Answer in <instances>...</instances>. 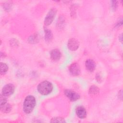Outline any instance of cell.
<instances>
[{"mask_svg": "<svg viewBox=\"0 0 123 123\" xmlns=\"http://www.w3.org/2000/svg\"><path fill=\"white\" fill-rule=\"evenodd\" d=\"M36 105V99L33 96H28L26 97L24 102L23 110L26 113H30L33 110Z\"/></svg>", "mask_w": 123, "mask_h": 123, "instance_id": "1", "label": "cell"}, {"mask_svg": "<svg viewBox=\"0 0 123 123\" xmlns=\"http://www.w3.org/2000/svg\"><path fill=\"white\" fill-rule=\"evenodd\" d=\"M52 84L48 81H44L41 82L37 86L38 92L43 95L49 94L52 91Z\"/></svg>", "mask_w": 123, "mask_h": 123, "instance_id": "2", "label": "cell"}, {"mask_svg": "<svg viewBox=\"0 0 123 123\" xmlns=\"http://www.w3.org/2000/svg\"><path fill=\"white\" fill-rule=\"evenodd\" d=\"M56 13V10L55 9H51L46 16L44 23L46 25H49L52 22L55 16Z\"/></svg>", "mask_w": 123, "mask_h": 123, "instance_id": "3", "label": "cell"}, {"mask_svg": "<svg viewBox=\"0 0 123 123\" xmlns=\"http://www.w3.org/2000/svg\"><path fill=\"white\" fill-rule=\"evenodd\" d=\"M14 91V86L12 84H8L5 85L2 89V94L7 97L13 94Z\"/></svg>", "mask_w": 123, "mask_h": 123, "instance_id": "4", "label": "cell"}, {"mask_svg": "<svg viewBox=\"0 0 123 123\" xmlns=\"http://www.w3.org/2000/svg\"><path fill=\"white\" fill-rule=\"evenodd\" d=\"M64 94L71 101H75L80 98V96L77 93L71 90L66 89L64 90Z\"/></svg>", "mask_w": 123, "mask_h": 123, "instance_id": "5", "label": "cell"}, {"mask_svg": "<svg viewBox=\"0 0 123 123\" xmlns=\"http://www.w3.org/2000/svg\"><path fill=\"white\" fill-rule=\"evenodd\" d=\"M79 47L78 42L74 38H71L68 42V47L72 51L76 50Z\"/></svg>", "mask_w": 123, "mask_h": 123, "instance_id": "6", "label": "cell"}, {"mask_svg": "<svg viewBox=\"0 0 123 123\" xmlns=\"http://www.w3.org/2000/svg\"><path fill=\"white\" fill-rule=\"evenodd\" d=\"M77 116L81 119H84L86 118V111L85 108L82 106H78L75 110Z\"/></svg>", "mask_w": 123, "mask_h": 123, "instance_id": "7", "label": "cell"}, {"mask_svg": "<svg viewBox=\"0 0 123 123\" xmlns=\"http://www.w3.org/2000/svg\"><path fill=\"white\" fill-rule=\"evenodd\" d=\"M69 71L73 75H78L80 73V67L77 63H74L71 64L69 67Z\"/></svg>", "mask_w": 123, "mask_h": 123, "instance_id": "8", "label": "cell"}, {"mask_svg": "<svg viewBox=\"0 0 123 123\" xmlns=\"http://www.w3.org/2000/svg\"><path fill=\"white\" fill-rule=\"evenodd\" d=\"M86 69L89 72H93L96 67L95 62L91 59H88L86 61Z\"/></svg>", "mask_w": 123, "mask_h": 123, "instance_id": "9", "label": "cell"}, {"mask_svg": "<svg viewBox=\"0 0 123 123\" xmlns=\"http://www.w3.org/2000/svg\"><path fill=\"white\" fill-rule=\"evenodd\" d=\"M61 56V53L59 50L57 49H53L50 52V57L52 60L57 61H58Z\"/></svg>", "mask_w": 123, "mask_h": 123, "instance_id": "10", "label": "cell"}, {"mask_svg": "<svg viewBox=\"0 0 123 123\" xmlns=\"http://www.w3.org/2000/svg\"><path fill=\"white\" fill-rule=\"evenodd\" d=\"M11 106L7 102L2 105H0V110L2 112L4 113L9 112L11 111Z\"/></svg>", "mask_w": 123, "mask_h": 123, "instance_id": "11", "label": "cell"}, {"mask_svg": "<svg viewBox=\"0 0 123 123\" xmlns=\"http://www.w3.org/2000/svg\"><path fill=\"white\" fill-rule=\"evenodd\" d=\"M89 93L91 96H97L99 93V89L96 86H91L89 88Z\"/></svg>", "mask_w": 123, "mask_h": 123, "instance_id": "12", "label": "cell"}, {"mask_svg": "<svg viewBox=\"0 0 123 123\" xmlns=\"http://www.w3.org/2000/svg\"><path fill=\"white\" fill-rule=\"evenodd\" d=\"M45 37L46 40L48 42L50 41L52 39V34L51 31L48 29H46L45 30Z\"/></svg>", "mask_w": 123, "mask_h": 123, "instance_id": "13", "label": "cell"}, {"mask_svg": "<svg viewBox=\"0 0 123 123\" xmlns=\"http://www.w3.org/2000/svg\"><path fill=\"white\" fill-rule=\"evenodd\" d=\"M0 67V74H5L8 70V66L5 63L1 62Z\"/></svg>", "mask_w": 123, "mask_h": 123, "instance_id": "14", "label": "cell"}, {"mask_svg": "<svg viewBox=\"0 0 123 123\" xmlns=\"http://www.w3.org/2000/svg\"><path fill=\"white\" fill-rule=\"evenodd\" d=\"M51 123H65V121H64V119L61 117H55L51 119Z\"/></svg>", "mask_w": 123, "mask_h": 123, "instance_id": "15", "label": "cell"}, {"mask_svg": "<svg viewBox=\"0 0 123 123\" xmlns=\"http://www.w3.org/2000/svg\"><path fill=\"white\" fill-rule=\"evenodd\" d=\"M7 102V99L6 98V96L1 94L0 96V105H2L5 103Z\"/></svg>", "mask_w": 123, "mask_h": 123, "instance_id": "16", "label": "cell"}, {"mask_svg": "<svg viewBox=\"0 0 123 123\" xmlns=\"http://www.w3.org/2000/svg\"><path fill=\"white\" fill-rule=\"evenodd\" d=\"M111 7H112V9L113 10L116 9V8L117 7V2L116 1H112Z\"/></svg>", "mask_w": 123, "mask_h": 123, "instance_id": "17", "label": "cell"}]
</instances>
